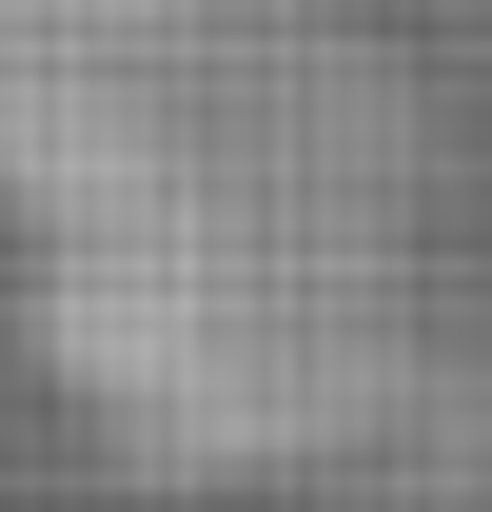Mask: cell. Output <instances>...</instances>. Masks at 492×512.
I'll use <instances>...</instances> for the list:
<instances>
[{
	"instance_id": "cell-1",
	"label": "cell",
	"mask_w": 492,
	"mask_h": 512,
	"mask_svg": "<svg viewBox=\"0 0 492 512\" xmlns=\"http://www.w3.org/2000/svg\"><path fill=\"white\" fill-rule=\"evenodd\" d=\"M433 99L355 0H0V296L138 473H315L414 394Z\"/></svg>"
}]
</instances>
